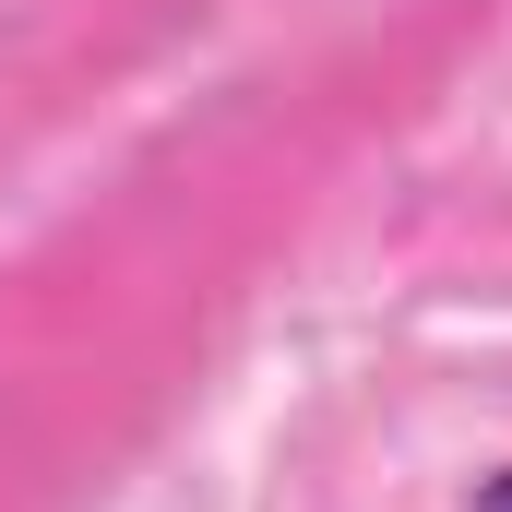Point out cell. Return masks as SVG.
I'll return each mask as SVG.
<instances>
[{"label":"cell","mask_w":512,"mask_h":512,"mask_svg":"<svg viewBox=\"0 0 512 512\" xmlns=\"http://www.w3.org/2000/svg\"><path fill=\"white\" fill-rule=\"evenodd\" d=\"M477 512H512V477H501V489H489V501H477Z\"/></svg>","instance_id":"obj_1"}]
</instances>
